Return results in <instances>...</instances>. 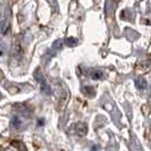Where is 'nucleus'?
Segmentation results:
<instances>
[{"label":"nucleus","instance_id":"2","mask_svg":"<svg viewBox=\"0 0 151 151\" xmlns=\"http://www.w3.org/2000/svg\"><path fill=\"white\" fill-rule=\"evenodd\" d=\"M76 131H77V133L80 134V135H85V133H86V126L84 125V124H78L77 125V127H76Z\"/></svg>","mask_w":151,"mask_h":151},{"label":"nucleus","instance_id":"5","mask_svg":"<svg viewBox=\"0 0 151 151\" xmlns=\"http://www.w3.org/2000/svg\"><path fill=\"white\" fill-rule=\"evenodd\" d=\"M102 76V72H100V70H97V72H94L93 74H92V77L94 78V80H98Z\"/></svg>","mask_w":151,"mask_h":151},{"label":"nucleus","instance_id":"6","mask_svg":"<svg viewBox=\"0 0 151 151\" xmlns=\"http://www.w3.org/2000/svg\"><path fill=\"white\" fill-rule=\"evenodd\" d=\"M85 93H88V94H92V96H94V90H93V88H90V86H86L85 88V90H84Z\"/></svg>","mask_w":151,"mask_h":151},{"label":"nucleus","instance_id":"8","mask_svg":"<svg viewBox=\"0 0 151 151\" xmlns=\"http://www.w3.org/2000/svg\"><path fill=\"white\" fill-rule=\"evenodd\" d=\"M35 77L39 80V82H42V76H41V74H40L39 70H37V73H35Z\"/></svg>","mask_w":151,"mask_h":151},{"label":"nucleus","instance_id":"3","mask_svg":"<svg viewBox=\"0 0 151 151\" xmlns=\"http://www.w3.org/2000/svg\"><path fill=\"white\" fill-rule=\"evenodd\" d=\"M13 145L14 147H16L18 150L21 151H26V149H25V147H24V144L21 143V142H17V141H15V142H13Z\"/></svg>","mask_w":151,"mask_h":151},{"label":"nucleus","instance_id":"4","mask_svg":"<svg viewBox=\"0 0 151 151\" xmlns=\"http://www.w3.org/2000/svg\"><path fill=\"white\" fill-rule=\"evenodd\" d=\"M12 124H13V126H14V127H18V126H19V124H21L19 118H18V117H14V118L12 119Z\"/></svg>","mask_w":151,"mask_h":151},{"label":"nucleus","instance_id":"1","mask_svg":"<svg viewBox=\"0 0 151 151\" xmlns=\"http://www.w3.org/2000/svg\"><path fill=\"white\" fill-rule=\"evenodd\" d=\"M135 85L137 89L143 90V89H145V86H147V81L144 78H142V77H140V78H137L135 81Z\"/></svg>","mask_w":151,"mask_h":151},{"label":"nucleus","instance_id":"7","mask_svg":"<svg viewBox=\"0 0 151 151\" xmlns=\"http://www.w3.org/2000/svg\"><path fill=\"white\" fill-rule=\"evenodd\" d=\"M67 43H68V45H74L76 43V40L73 38H69L67 40Z\"/></svg>","mask_w":151,"mask_h":151}]
</instances>
